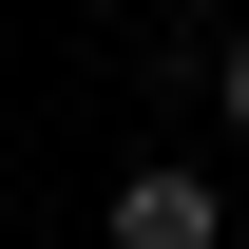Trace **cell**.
Returning <instances> with one entry per match:
<instances>
[{"label": "cell", "instance_id": "1", "mask_svg": "<svg viewBox=\"0 0 249 249\" xmlns=\"http://www.w3.org/2000/svg\"><path fill=\"white\" fill-rule=\"evenodd\" d=\"M115 249H230L211 173H134V192H115Z\"/></svg>", "mask_w": 249, "mask_h": 249}, {"label": "cell", "instance_id": "2", "mask_svg": "<svg viewBox=\"0 0 249 249\" xmlns=\"http://www.w3.org/2000/svg\"><path fill=\"white\" fill-rule=\"evenodd\" d=\"M211 96H230V134H249V38H230V77H211Z\"/></svg>", "mask_w": 249, "mask_h": 249}]
</instances>
